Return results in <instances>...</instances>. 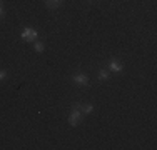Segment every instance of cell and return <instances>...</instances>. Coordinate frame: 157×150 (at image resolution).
<instances>
[{"label": "cell", "instance_id": "10", "mask_svg": "<svg viewBox=\"0 0 157 150\" xmlns=\"http://www.w3.org/2000/svg\"><path fill=\"white\" fill-rule=\"evenodd\" d=\"M5 77H7V72L5 70H0V80H3Z\"/></svg>", "mask_w": 157, "mask_h": 150}, {"label": "cell", "instance_id": "8", "mask_svg": "<svg viewBox=\"0 0 157 150\" xmlns=\"http://www.w3.org/2000/svg\"><path fill=\"white\" fill-rule=\"evenodd\" d=\"M44 48H45V47H44V43H42V42H35V52L42 54V52H44Z\"/></svg>", "mask_w": 157, "mask_h": 150}, {"label": "cell", "instance_id": "1", "mask_svg": "<svg viewBox=\"0 0 157 150\" xmlns=\"http://www.w3.org/2000/svg\"><path fill=\"white\" fill-rule=\"evenodd\" d=\"M69 123L72 127H77L82 123V112L80 110H72V114H70L69 117Z\"/></svg>", "mask_w": 157, "mask_h": 150}, {"label": "cell", "instance_id": "7", "mask_svg": "<svg viewBox=\"0 0 157 150\" xmlns=\"http://www.w3.org/2000/svg\"><path fill=\"white\" fill-rule=\"evenodd\" d=\"M92 110H94V105H92V103H85V105H82V107H80L82 114H90Z\"/></svg>", "mask_w": 157, "mask_h": 150}, {"label": "cell", "instance_id": "4", "mask_svg": "<svg viewBox=\"0 0 157 150\" xmlns=\"http://www.w3.org/2000/svg\"><path fill=\"white\" fill-rule=\"evenodd\" d=\"M109 70H110V72H115V73L122 72V63L117 62L115 58H112L110 62H109Z\"/></svg>", "mask_w": 157, "mask_h": 150}, {"label": "cell", "instance_id": "12", "mask_svg": "<svg viewBox=\"0 0 157 150\" xmlns=\"http://www.w3.org/2000/svg\"><path fill=\"white\" fill-rule=\"evenodd\" d=\"M0 7H2V0H0Z\"/></svg>", "mask_w": 157, "mask_h": 150}, {"label": "cell", "instance_id": "11", "mask_svg": "<svg viewBox=\"0 0 157 150\" xmlns=\"http://www.w3.org/2000/svg\"><path fill=\"white\" fill-rule=\"evenodd\" d=\"M3 17H5V12H3V9L0 7V18H3Z\"/></svg>", "mask_w": 157, "mask_h": 150}, {"label": "cell", "instance_id": "5", "mask_svg": "<svg viewBox=\"0 0 157 150\" xmlns=\"http://www.w3.org/2000/svg\"><path fill=\"white\" fill-rule=\"evenodd\" d=\"M60 3H62V0H45V5H47L48 10L59 9V7H60Z\"/></svg>", "mask_w": 157, "mask_h": 150}, {"label": "cell", "instance_id": "2", "mask_svg": "<svg viewBox=\"0 0 157 150\" xmlns=\"http://www.w3.org/2000/svg\"><path fill=\"white\" fill-rule=\"evenodd\" d=\"M22 39L25 40V42H33V40H37V32L30 27L24 28V32H22Z\"/></svg>", "mask_w": 157, "mask_h": 150}, {"label": "cell", "instance_id": "6", "mask_svg": "<svg viewBox=\"0 0 157 150\" xmlns=\"http://www.w3.org/2000/svg\"><path fill=\"white\" fill-rule=\"evenodd\" d=\"M109 70H100L99 72V82H107L109 80Z\"/></svg>", "mask_w": 157, "mask_h": 150}, {"label": "cell", "instance_id": "9", "mask_svg": "<svg viewBox=\"0 0 157 150\" xmlns=\"http://www.w3.org/2000/svg\"><path fill=\"white\" fill-rule=\"evenodd\" d=\"M80 103H72V110H80Z\"/></svg>", "mask_w": 157, "mask_h": 150}, {"label": "cell", "instance_id": "3", "mask_svg": "<svg viewBox=\"0 0 157 150\" xmlns=\"http://www.w3.org/2000/svg\"><path fill=\"white\" fill-rule=\"evenodd\" d=\"M74 84L75 85H82V87H87L89 85V77L87 75H84V73H77V75H74Z\"/></svg>", "mask_w": 157, "mask_h": 150}]
</instances>
